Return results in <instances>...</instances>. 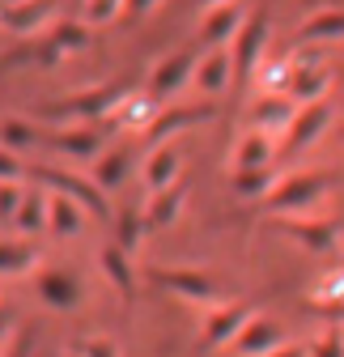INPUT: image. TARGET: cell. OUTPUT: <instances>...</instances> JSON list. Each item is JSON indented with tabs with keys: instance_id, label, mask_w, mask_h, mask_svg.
<instances>
[{
	"instance_id": "obj_16",
	"label": "cell",
	"mask_w": 344,
	"mask_h": 357,
	"mask_svg": "<svg viewBox=\"0 0 344 357\" xmlns=\"http://www.w3.org/2000/svg\"><path fill=\"white\" fill-rule=\"evenodd\" d=\"M47 230L56 238H72L85 230V204L64 196V192H47Z\"/></svg>"
},
{
	"instance_id": "obj_18",
	"label": "cell",
	"mask_w": 344,
	"mask_h": 357,
	"mask_svg": "<svg viewBox=\"0 0 344 357\" xmlns=\"http://www.w3.org/2000/svg\"><path fill=\"white\" fill-rule=\"evenodd\" d=\"M242 22H247V17H242V5H238V0H230V5H212V9L204 13V22H200V38L208 43V47H221V43H230V38L238 34Z\"/></svg>"
},
{
	"instance_id": "obj_45",
	"label": "cell",
	"mask_w": 344,
	"mask_h": 357,
	"mask_svg": "<svg viewBox=\"0 0 344 357\" xmlns=\"http://www.w3.org/2000/svg\"><path fill=\"white\" fill-rule=\"evenodd\" d=\"M64 357H85V353H81V349H72V353H64Z\"/></svg>"
},
{
	"instance_id": "obj_42",
	"label": "cell",
	"mask_w": 344,
	"mask_h": 357,
	"mask_svg": "<svg viewBox=\"0 0 344 357\" xmlns=\"http://www.w3.org/2000/svg\"><path fill=\"white\" fill-rule=\"evenodd\" d=\"M9 328H13V310L0 306V344H9Z\"/></svg>"
},
{
	"instance_id": "obj_41",
	"label": "cell",
	"mask_w": 344,
	"mask_h": 357,
	"mask_svg": "<svg viewBox=\"0 0 344 357\" xmlns=\"http://www.w3.org/2000/svg\"><path fill=\"white\" fill-rule=\"evenodd\" d=\"M268 357H311V349L306 344H293V340H285L281 349H272Z\"/></svg>"
},
{
	"instance_id": "obj_11",
	"label": "cell",
	"mask_w": 344,
	"mask_h": 357,
	"mask_svg": "<svg viewBox=\"0 0 344 357\" xmlns=\"http://www.w3.org/2000/svg\"><path fill=\"white\" fill-rule=\"evenodd\" d=\"M145 153H149V158H145V188H149V192H162V188H170V183H179V170H183L179 145L162 141V145H153V149H145Z\"/></svg>"
},
{
	"instance_id": "obj_43",
	"label": "cell",
	"mask_w": 344,
	"mask_h": 357,
	"mask_svg": "<svg viewBox=\"0 0 344 357\" xmlns=\"http://www.w3.org/2000/svg\"><path fill=\"white\" fill-rule=\"evenodd\" d=\"M145 9H153V0H127V13H145Z\"/></svg>"
},
{
	"instance_id": "obj_25",
	"label": "cell",
	"mask_w": 344,
	"mask_h": 357,
	"mask_svg": "<svg viewBox=\"0 0 344 357\" xmlns=\"http://www.w3.org/2000/svg\"><path fill=\"white\" fill-rule=\"evenodd\" d=\"M327 38H344V9H319L297 30V43H327Z\"/></svg>"
},
{
	"instance_id": "obj_22",
	"label": "cell",
	"mask_w": 344,
	"mask_h": 357,
	"mask_svg": "<svg viewBox=\"0 0 344 357\" xmlns=\"http://www.w3.org/2000/svg\"><path fill=\"white\" fill-rule=\"evenodd\" d=\"M272 149H276V137H268V132H260V128H247L242 141H238V149H234V170L268 166L272 162Z\"/></svg>"
},
{
	"instance_id": "obj_33",
	"label": "cell",
	"mask_w": 344,
	"mask_h": 357,
	"mask_svg": "<svg viewBox=\"0 0 344 357\" xmlns=\"http://www.w3.org/2000/svg\"><path fill=\"white\" fill-rule=\"evenodd\" d=\"M22 200H26V188L17 183V178H0V226H13Z\"/></svg>"
},
{
	"instance_id": "obj_9",
	"label": "cell",
	"mask_w": 344,
	"mask_h": 357,
	"mask_svg": "<svg viewBox=\"0 0 344 357\" xmlns=\"http://www.w3.org/2000/svg\"><path fill=\"white\" fill-rule=\"evenodd\" d=\"M327 89H331V68L327 60L315 52V56H297V73L289 81V98L293 102H319L327 98Z\"/></svg>"
},
{
	"instance_id": "obj_34",
	"label": "cell",
	"mask_w": 344,
	"mask_h": 357,
	"mask_svg": "<svg viewBox=\"0 0 344 357\" xmlns=\"http://www.w3.org/2000/svg\"><path fill=\"white\" fill-rule=\"evenodd\" d=\"M141 230H149V226H145V213L127 208V213L119 217V238H115V243H119L127 255H132V251H136V243H141Z\"/></svg>"
},
{
	"instance_id": "obj_13",
	"label": "cell",
	"mask_w": 344,
	"mask_h": 357,
	"mask_svg": "<svg viewBox=\"0 0 344 357\" xmlns=\"http://www.w3.org/2000/svg\"><path fill=\"white\" fill-rule=\"evenodd\" d=\"M52 17V0H0V26L13 34H30Z\"/></svg>"
},
{
	"instance_id": "obj_8",
	"label": "cell",
	"mask_w": 344,
	"mask_h": 357,
	"mask_svg": "<svg viewBox=\"0 0 344 357\" xmlns=\"http://www.w3.org/2000/svg\"><path fill=\"white\" fill-rule=\"evenodd\" d=\"M196 56H187V52H175V56H166L157 68H153V77H149V98H157V102H166V98H175L179 89H187L191 85V77H196Z\"/></svg>"
},
{
	"instance_id": "obj_15",
	"label": "cell",
	"mask_w": 344,
	"mask_h": 357,
	"mask_svg": "<svg viewBox=\"0 0 344 357\" xmlns=\"http://www.w3.org/2000/svg\"><path fill=\"white\" fill-rule=\"evenodd\" d=\"M281 344H285L281 324H272V319H264V315H255V319L238 332V340H234V349H238L242 357H268V353L281 349Z\"/></svg>"
},
{
	"instance_id": "obj_32",
	"label": "cell",
	"mask_w": 344,
	"mask_h": 357,
	"mask_svg": "<svg viewBox=\"0 0 344 357\" xmlns=\"http://www.w3.org/2000/svg\"><path fill=\"white\" fill-rule=\"evenodd\" d=\"M153 98H141V94H127L123 98V115H119V128H141V123H153Z\"/></svg>"
},
{
	"instance_id": "obj_28",
	"label": "cell",
	"mask_w": 344,
	"mask_h": 357,
	"mask_svg": "<svg viewBox=\"0 0 344 357\" xmlns=\"http://www.w3.org/2000/svg\"><path fill=\"white\" fill-rule=\"evenodd\" d=\"M34 259H38V251L30 243H5V238H0V277H22V273H30Z\"/></svg>"
},
{
	"instance_id": "obj_27",
	"label": "cell",
	"mask_w": 344,
	"mask_h": 357,
	"mask_svg": "<svg viewBox=\"0 0 344 357\" xmlns=\"http://www.w3.org/2000/svg\"><path fill=\"white\" fill-rule=\"evenodd\" d=\"M90 30H94V26L85 22V17H81V22H72V17H60V22H52L47 38L56 43L60 52H81L85 43H90Z\"/></svg>"
},
{
	"instance_id": "obj_14",
	"label": "cell",
	"mask_w": 344,
	"mask_h": 357,
	"mask_svg": "<svg viewBox=\"0 0 344 357\" xmlns=\"http://www.w3.org/2000/svg\"><path fill=\"white\" fill-rule=\"evenodd\" d=\"M191 85L200 89V94H226V89L234 85V60H230V52H221V47H212L200 64H196V77H191Z\"/></svg>"
},
{
	"instance_id": "obj_1",
	"label": "cell",
	"mask_w": 344,
	"mask_h": 357,
	"mask_svg": "<svg viewBox=\"0 0 344 357\" xmlns=\"http://www.w3.org/2000/svg\"><path fill=\"white\" fill-rule=\"evenodd\" d=\"M149 281L162 285L166 294L183 298V302H196V306H221V289L212 285L204 273H196V268H149Z\"/></svg>"
},
{
	"instance_id": "obj_35",
	"label": "cell",
	"mask_w": 344,
	"mask_h": 357,
	"mask_svg": "<svg viewBox=\"0 0 344 357\" xmlns=\"http://www.w3.org/2000/svg\"><path fill=\"white\" fill-rule=\"evenodd\" d=\"M123 5H127V0H85V22H90V26H102V22H111Z\"/></svg>"
},
{
	"instance_id": "obj_39",
	"label": "cell",
	"mask_w": 344,
	"mask_h": 357,
	"mask_svg": "<svg viewBox=\"0 0 344 357\" xmlns=\"http://www.w3.org/2000/svg\"><path fill=\"white\" fill-rule=\"evenodd\" d=\"M0 178H22V162H17V153L5 149V145H0Z\"/></svg>"
},
{
	"instance_id": "obj_26",
	"label": "cell",
	"mask_w": 344,
	"mask_h": 357,
	"mask_svg": "<svg viewBox=\"0 0 344 357\" xmlns=\"http://www.w3.org/2000/svg\"><path fill=\"white\" fill-rule=\"evenodd\" d=\"M281 183V178L268 170V166H251V170H234V192L247 196V200H268L272 188Z\"/></svg>"
},
{
	"instance_id": "obj_6",
	"label": "cell",
	"mask_w": 344,
	"mask_h": 357,
	"mask_svg": "<svg viewBox=\"0 0 344 357\" xmlns=\"http://www.w3.org/2000/svg\"><path fill=\"white\" fill-rule=\"evenodd\" d=\"M255 319V310L242 306V302H221V306H208V319H204V336L200 344L204 349H221V344H234L238 332Z\"/></svg>"
},
{
	"instance_id": "obj_3",
	"label": "cell",
	"mask_w": 344,
	"mask_h": 357,
	"mask_svg": "<svg viewBox=\"0 0 344 357\" xmlns=\"http://www.w3.org/2000/svg\"><path fill=\"white\" fill-rule=\"evenodd\" d=\"M268 47V13H247L238 34L230 38V60H234V81H247V73L260 68V56Z\"/></svg>"
},
{
	"instance_id": "obj_24",
	"label": "cell",
	"mask_w": 344,
	"mask_h": 357,
	"mask_svg": "<svg viewBox=\"0 0 344 357\" xmlns=\"http://www.w3.org/2000/svg\"><path fill=\"white\" fill-rule=\"evenodd\" d=\"M13 230H17L22 238H34V234L47 230V192L26 188V200H22V208H17V217H13Z\"/></svg>"
},
{
	"instance_id": "obj_4",
	"label": "cell",
	"mask_w": 344,
	"mask_h": 357,
	"mask_svg": "<svg viewBox=\"0 0 344 357\" xmlns=\"http://www.w3.org/2000/svg\"><path fill=\"white\" fill-rule=\"evenodd\" d=\"M127 89L123 85H98V89H85V94H72L56 107H47V119H102L111 107H123Z\"/></svg>"
},
{
	"instance_id": "obj_31",
	"label": "cell",
	"mask_w": 344,
	"mask_h": 357,
	"mask_svg": "<svg viewBox=\"0 0 344 357\" xmlns=\"http://www.w3.org/2000/svg\"><path fill=\"white\" fill-rule=\"evenodd\" d=\"M0 145H5V149L38 145V128H34V123H26V119H0Z\"/></svg>"
},
{
	"instance_id": "obj_19",
	"label": "cell",
	"mask_w": 344,
	"mask_h": 357,
	"mask_svg": "<svg viewBox=\"0 0 344 357\" xmlns=\"http://www.w3.org/2000/svg\"><path fill=\"white\" fill-rule=\"evenodd\" d=\"M293 115H297V107H293L289 98H281V94H260V102L251 107V128L268 132V137H281V132H289Z\"/></svg>"
},
{
	"instance_id": "obj_37",
	"label": "cell",
	"mask_w": 344,
	"mask_h": 357,
	"mask_svg": "<svg viewBox=\"0 0 344 357\" xmlns=\"http://www.w3.org/2000/svg\"><path fill=\"white\" fill-rule=\"evenodd\" d=\"M315 298H319V302H344V268H340V273H331V277H323V281L315 285Z\"/></svg>"
},
{
	"instance_id": "obj_2",
	"label": "cell",
	"mask_w": 344,
	"mask_h": 357,
	"mask_svg": "<svg viewBox=\"0 0 344 357\" xmlns=\"http://www.w3.org/2000/svg\"><path fill=\"white\" fill-rule=\"evenodd\" d=\"M327 183L331 178L327 174H289V178H281V183L272 188V196H268V208L272 213H285V217H297V213H306V208H315V200L327 192Z\"/></svg>"
},
{
	"instance_id": "obj_23",
	"label": "cell",
	"mask_w": 344,
	"mask_h": 357,
	"mask_svg": "<svg viewBox=\"0 0 344 357\" xmlns=\"http://www.w3.org/2000/svg\"><path fill=\"white\" fill-rule=\"evenodd\" d=\"M281 230H285L289 238H297L302 247H311V251H327L331 238H336L331 221H306V217H285V221H281Z\"/></svg>"
},
{
	"instance_id": "obj_12",
	"label": "cell",
	"mask_w": 344,
	"mask_h": 357,
	"mask_svg": "<svg viewBox=\"0 0 344 357\" xmlns=\"http://www.w3.org/2000/svg\"><path fill=\"white\" fill-rule=\"evenodd\" d=\"M38 298L52 310H72L81 302V281L72 273H64V268H42L38 273Z\"/></svg>"
},
{
	"instance_id": "obj_30",
	"label": "cell",
	"mask_w": 344,
	"mask_h": 357,
	"mask_svg": "<svg viewBox=\"0 0 344 357\" xmlns=\"http://www.w3.org/2000/svg\"><path fill=\"white\" fill-rule=\"evenodd\" d=\"M123 170H127V158L123 153H98V162H94V183L102 192H111V188L123 183Z\"/></svg>"
},
{
	"instance_id": "obj_36",
	"label": "cell",
	"mask_w": 344,
	"mask_h": 357,
	"mask_svg": "<svg viewBox=\"0 0 344 357\" xmlns=\"http://www.w3.org/2000/svg\"><path fill=\"white\" fill-rule=\"evenodd\" d=\"M311 357H344V332H340V328L323 332V340L311 344Z\"/></svg>"
},
{
	"instance_id": "obj_20",
	"label": "cell",
	"mask_w": 344,
	"mask_h": 357,
	"mask_svg": "<svg viewBox=\"0 0 344 357\" xmlns=\"http://www.w3.org/2000/svg\"><path fill=\"white\" fill-rule=\"evenodd\" d=\"M98 268H102V277L119 289V298H123V302H132V294H136V273H132V264H127V251H123L119 243L98 247Z\"/></svg>"
},
{
	"instance_id": "obj_5",
	"label": "cell",
	"mask_w": 344,
	"mask_h": 357,
	"mask_svg": "<svg viewBox=\"0 0 344 357\" xmlns=\"http://www.w3.org/2000/svg\"><path fill=\"white\" fill-rule=\"evenodd\" d=\"M34 178H38V183H47L52 192H64V196L81 200L90 217H111V208H107V200H102V188L94 183V178L68 174V170H60V166H42V170H34Z\"/></svg>"
},
{
	"instance_id": "obj_10",
	"label": "cell",
	"mask_w": 344,
	"mask_h": 357,
	"mask_svg": "<svg viewBox=\"0 0 344 357\" xmlns=\"http://www.w3.org/2000/svg\"><path fill=\"white\" fill-rule=\"evenodd\" d=\"M107 119H90V123H77V128H60L56 132V145L68 153V158H77V162H90V158H98V153H107Z\"/></svg>"
},
{
	"instance_id": "obj_44",
	"label": "cell",
	"mask_w": 344,
	"mask_h": 357,
	"mask_svg": "<svg viewBox=\"0 0 344 357\" xmlns=\"http://www.w3.org/2000/svg\"><path fill=\"white\" fill-rule=\"evenodd\" d=\"M196 5H204V9H212V5H230V0H196Z\"/></svg>"
},
{
	"instance_id": "obj_21",
	"label": "cell",
	"mask_w": 344,
	"mask_h": 357,
	"mask_svg": "<svg viewBox=\"0 0 344 357\" xmlns=\"http://www.w3.org/2000/svg\"><path fill=\"white\" fill-rule=\"evenodd\" d=\"M183 196H187V188H183V183H170V188H162V192H149V204H145V226H149V230H166L170 221L179 217Z\"/></svg>"
},
{
	"instance_id": "obj_38",
	"label": "cell",
	"mask_w": 344,
	"mask_h": 357,
	"mask_svg": "<svg viewBox=\"0 0 344 357\" xmlns=\"http://www.w3.org/2000/svg\"><path fill=\"white\" fill-rule=\"evenodd\" d=\"M85 357H119V349H115V340H107V336H90V340H81L77 344Z\"/></svg>"
},
{
	"instance_id": "obj_29",
	"label": "cell",
	"mask_w": 344,
	"mask_h": 357,
	"mask_svg": "<svg viewBox=\"0 0 344 357\" xmlns=\"http://www.w3.org/2000/svg\"><path fill=\"white\" fill-rule=\"evenodd\" d=\"M293 73H297V60H272V64L260 68V89H264V94H281V89L289 94Z\"/></svg>"
},
{
	"instance_id": "obj_17",
	"label": "cell",
	"mask_w": 344,
	"mask_h": 357,
	"mask_svg": "<svg viewBox=\"0 0 344 357\" xmlns=\"http://www.w3.org/2000/svg\"><path fill=\"white\" fill-rule=\"evenodd\" d=\"M200 119H212V107H179V111H162V115L145 128V149L170 141L175 132H183V128H191V123H200Z\"/></svg>"
},
{
	"instance_id": "obj_7",
	"label": "cell",
	"mask_w": 344,
	"mask_h": 357,
	"mask_svg": "<svg viewBox=\"0 0 344 357\" xmlns=\"http://www.w3.org/2000/svg\"><path fill=\"white\" fill-rule=\"evenodd\" d=\"M327 128H331V102H327V98L302 102V107H297V115H293V123H289V132H285V149L297 153V149L315 145Z\"/></svg>"
},
{
	"instance_id": "obj_40",
	"label": "cell",
	"mask_w": 344,
	"mask_h": 357,
	"mask_svg": "<svg viewBox=\"0 0 344 357\" xmlns=\"http://www.w3.org/2000/svg\"><path fill=\"white\" fill-rule=\"evenodd\" d=\"M30 349H34V340H30V328H22L13 340H9V349H5V357H30Z\"/></svg>"
}]
</instances>
